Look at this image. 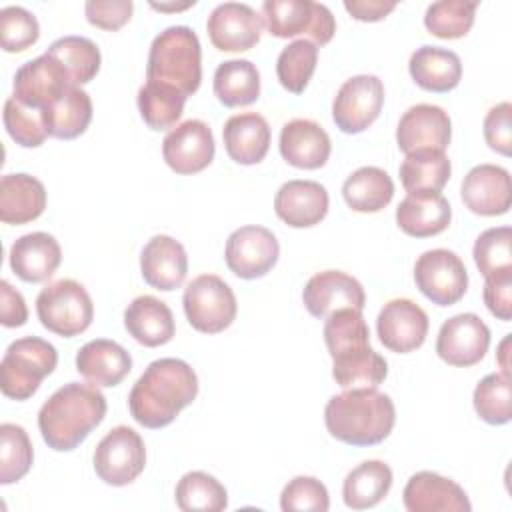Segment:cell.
<instances>
[{"label": "cell", "mask_w": 512, "mask_h": 512, "mask_svg": "<svg viewBox=\"0 0 512 512\" xmlns=\"http://www.w3.org/2000/svg\"><path fill=\"white\" fill-rule=\"evenodd\" d=\"M474 410L478 416L492 424L502 426L512 418V384L502 372H492L484 376L474 388Z\"/></svg>", "instance_id": "b9f144b4"}, {"label": "cell", "mask_w": 512, "mask_h": 512, "mask_svg": "<svg viewBox=\"0 0 512 512\" xmlns=\"http://www.w3.org/2000/svg\"><path fill=\"white\" fill-rule=\"evenodd\" d=\"M206 30L220 52H244L258 44L262 16L244 2H224L210 12Z\"/></svg>", "instance_id": "e0dca14e"}, {"label": "cell", "mask_w": 512, "mask_h": 512, "mask_svg": "<svg viewBox=\"0 0 512 512\" xmlns=\"http://www.w3.org/2000/svg\"><path fill=\"white\" fill-rule=\"evenodd\" d=\"M510 336H512V334H506V336H504V340H502V342H500V346H498V364H500V368H502V374H504V376H508V378H510V362H508Z\"/></svg>", "instance_id": "11a10c76"}, {"label": "cell", "mask_w": 512, "mask_h": 512, "mask_svg": "<svg viewBox=\"0 0 512 512\" xmlns=\"http://www.w3.org/2000/svg\"><path fill=\"white\" fill-rule=\"evenodd\" d=\"M150 6L156 8V10H162V12H172V10H184V8L194 6V0L192 2H184V4H156V2H152Z\"/></svg>", "instance_id": "9f6ffc18"}, {"label": "cell", "mask_w": 512, "mask_h": 512, "mask_svg": "<svg viewBox=\"0 0 512 512\" xmlns=\"http://www.w3.org/2000/svg\"><path fill=\"white\" fill-rule=\"evenodd\" d=\"M476 8H478V2H466V0L432 2L424 14V26L430 34L444 40L462 38L470 32L474 24Z\"/></svg>", "instance_id": "7bdbcfd3"}, {"label": "cell", "mask_w": 512, "mask_h": 512, "mask_svg": "<svg viewBox=\"0 0 512 512\" xmlns=\"http://www.w3.org/2000/svg\"><path fill=\"white\" fill-rule=\"evenodd\" d=\"M48 136L72 140L86 132L92 120V100L80 86H70L54 104L42 110Z\"/></svg>", "instance_id": "d6a6232c"}, {"label": "cell", "mask_w": 512, "mask_h": 512, "mask_svg": "<svg viewBox=\"0 0 512 512\" xmlns=\"http://www.w3.org/2000/svg\"><path fill=\"white\" fill-rule=\"evenodd\" d=\"M146 80L168 84L186 98L202 80V48L196 32L188 26H170L150 44Z\"/></svg>", "instance_id": "5b68a950"}, {"label": "cell", "mask_w": 512, "mask_h": 512, "mask_svg": "<svg viewBox=\"0 0 512 512\" xmlns=\"http://www.w3.org/2000/svg\"><path fill=\"white\" fill-rule=\"evenodd\" d=\"M124 326L128 334L142 346L156 348L172 340L176 322L166 302L144 294L134 298L124 310Z\"/></svg>", "instance_id": "f546056e"}, {"label": "cell", "mask_w": 512, "mask_h": 512, "mask_svg": "<svg viewBox=\"0 0 512 512\" xmlns=\"http://www.w3.org/2000/svg\"><path fill=\"white\" fill-rule=\"evenodd\" d=\"M510 116H512V104L500 102L492 106L484 118V140L494 152L502 156H510L512 152Z\"/></svg>", "instance_id": "f907efd6"}, {"label": "cell", "mask_w": 512, "mask_h": 512, "mask_svg": "<svg viewBox=\"0 0 512 512\" xmlns=\"http://www.w3.org/2000/svg\"><path fill=\"white\" fill-rule=\"evenodd\" d=\"M62 262L58 240L48 232H30L14 240L10 268L24 282L48 280Z\"/></svg>", "instance_id": "83f0119b"}, {"label": "cell", "mask_w": 512, "mask_h": 512, "mask_svg": "<svg viewBox=\"0 0 512 512\" xmlns=\"http://www.w3.org/2000/svg\"><path fill=\"white\" fill-rule=\"evenodd\" d=\"M106 408V398L98 386L68 382L42 404L38 412L40 434L48 448L70 452L104 420Z\"/></svg>", "instance_id": "3957f363"}, {"label": "cell", "mask_w": 512, "mask_h": 512, "mask_svg": "<svg viewBox=\"0 0 512 512\" xmlns=\"http://www.w3.org/2000/svg\"><path fill=\"white\" fill-rule=\"evenodd\" d=\"M46 208L44 184L24 172L4 174L0 180V220L4 224H28Z\"/></svg>", "instance_id": "4dcf8cb0"}, {"label": "cell", "mask_w": 512, "mask_h": 512, "mask_svg": "<svg viewBox=\"0 0 512 512\" xmlns=\"http://www.w3.org/2000/svg\"><path fill=\"white\" fill-rule=\"evenodd\" d=\"M280 154L282 158L302 170L322 168L330 158V136L314 120L294 118L280 130Z\"/></svg>", "instance_id": "d4e9b609"}, {"label": "cell", "mask_w": 512, "mask_h": 512, "mask_svg": "<svg viewBox=\"0 0 512 512\" xmlns=\"http://www.w3.org/2000/svg\"><path fill=\"white\" fill-rule=\"evenodd\" d=\"M186 96L162 82L146 80L138 90V110L152 130L172 128L184 110Z\"/></svg>", "instance_id": "f35d334b"}, {"label": "cell", "mask_w": 512, "mask_h": 512, "mask_svg": "<svg viewBox=\"0 0 512 512\" xmlns=\"http://www.w3.org/2000/svg\"><path fill=\"white\" fill-rule=\"evenodd\" d=\"M324 422L328 432L344 444L374 446L392 432L396 408L392 398L376 388H352L328 400Z\"/></svg>", "instance_id": "277c9868"}, {"label": "cell", "mask_w": 512, "mask_h": 512, "mask_svg": "<svg viewBox=\"0 0 512 512\" xmlns=\"http://www.w3.org/2000/svg\"><path fill=\"white\" fill-rule=\"evenodd\" d=\"M36 314L46 330L72 338L92 324L94 304L80 282L62 278L40 290L36 298Z\"/></svg>", "instance_id": "52a82bcc"}, {"label": "cell", "mask_w": 512, "mask_h": 512, "mask_svg": "<svg viewBox=\"0 0 512 512\" xmlns=\"http://www.w3.org/2000/svg\"><path fill=\"white\" fill-rule=\"evenodd\" d=\"M40 26L36 16L22 6H4L0 10V44L6 52H22L36 44Z\"/></svg>", "instance_id": "bcb514c9"}, {"label": "cell", "mask_w": 512, "mask_h": 512, "mask_svg": "<svg viewBox=\"0 0 512 512\" xmlns=\"http://www.w3.org/2000/svg\"><path fill=\"white\" fill-rule=\"evenodd\" d=\"M384 104V84L374 74L348 78L332 102L334 124L346 134L364 132L378 116Z\"/></svg>", "instance_id": "7c38bea8"}, {"label": "cell", "mask_w": 512, "mask_h": 512, "mask_svg": "<svg viewBox=\"0 0 512 512\" xmlns=\"http://www.w3.org/2000/svg\"><path fill=\"white\" fill-rule=\"evenodd\" d=\"M316 62L318 46L304 38L294 40L278 54L276 76L288 92L302 94L316 70Z\"/></svg>", "instance_id": "60d3db41"}, {"label": "cell", "mask_w": 512, "mask_h": 512, "mask_svg": "<svg viewBox=\"0 0 512 512\" xmlns=\"http://www.w3.org/2000/svg\"><path fill=\"white\" fill-rule=\"evenodd\" d=\"M302 302L314 318L322 320L342 308L362 312L366 304V294L362 284L354 276L342 270H324L314 274L306 282L302 290Z\"/></svg>", "instance_id": "ac0fdd59"}, {"label": "cell", "mask_w": 512, "mask_h": 512, "mask_svg": "<svg viewBox=\"0 0 512 512\" xmlns=\"http://www.w3.org/2000/svg\"><path fill=\"white\" fill-rule=\"evenodd\" d=\"M342 196L356 212H378L390 204L394 182L386 170L378 166H362L344 180Z\"/></svg>", "instance_id": "e575fe53"}, {"label": "cell", "mask_w": 512, "mask_h": 512, "mask_svg": "<svg viewBox=\"0 0 512 512\" xmlns=\"http://www.w3.org/2000/svg\"><path fill=\"white\" fill-rule=\"evenodd\" d=\"M412 80L428 92H450L462 78V62L454 50L420 46L408 60Z\"/></svg>", "instance_id": "1f68e13d"}, {"label": "cell", "mask_w": 512, "mask_h": 512, "mask_svg": "<svg viewBox=\"0 0 512 512\" xmlns=\"http://www.w3.org/2000/svg\"><path fill=\"white\" fill-rule=\"evenodd\" d=\"M96 476L110 486L134 482L146 466V448L142 436L130 426L112 428L98 444L92 456Z\"/></svg>", "instance_id": "30bf717a"}, {"label": "cell", "mask_w": 512, "mask_h": 512, "mask_svg": "<svg viewBox=\"0 0 512 512\" xmlns=\"http://www.w3.org/2000/svg\"><path fill=\"white\" fill-rule=\"evenodd\" d=\"M450 172V160L442 150H414L406 154L400 166V182L408 192H440L446 186Z\"/></svg>", "instance_id": "8d00e7d4"}, {"label": "cell", "mask_w": 512, "mask_h": 512, "mask_svg": "<svg viewBox=\"0 0 512 512\" xmlns=\"http://www.w3.org/2000/svg\"><path fill=\"white\" fill-rule=\"evenodd\" d=\"M280 256L276 236L264 226H242L226 240V266L232 274L244 280H254L268 274Z\"/></svg>", "instance_id": "4fadbf2b"}, {"label": "cell", "mask_w": 512, "mask_h": 512, "mask_svg": "<svg viewBox=\"0 0 512 512\" xmlns=\"http://www.w3.org/2000/svg\"><path fill=\"white\" fill-rule=\"evenodd\" d=\"M262 20L276 38L308 36L312 44L324 46L336 32V20L326 4L312 0H266Z\"/></svg>", "instance_id": "ba28073f"}, {"label": "cell", "mask_w": 512, "mask_h": 512, "mask_svg": "<svg viewBox=\"0 0 512 512\" xmlns=\"http://www.w3.org/2000/svg\"><path fill=\"white\" fill-rule=\"evenodd\" d=\"M76 370L94 386H118L132 370V356L108 338L86 342L76 354Z\"/></svg>", "instance_id": "4316f807"}, {"label": "cell", "mask_w": 512, "mask_h": 512, "mask_svg": "<svg viewBox=\"0 0 512 512\" xmlns=\"http://www.w3.org/2000/svg\"><path fill=\"white\" fill-rule=\"evenodd\" d=\"M70 86H74L62 64L46 52L26 64L14 74V98L32 110H46Z\"/></svg>", "instance_id": "9a60e30c"}, {"label": "cell", "mask_w": 512, "mask_h": 512, "mask_svg": "<svg viewBox=\"0 0 512 512\" xmlns=\"http://www.w3.org/2000/svg\"><path fill=\"white\" fill-rule=\"evenodd\" d=\"M402 502L408 512H470V500L460 484L430 470L410 476Z\"/></svg>", "instance_id": "7402d4cb"}, {"label": "cell", "mask_w": 512, "mask_h": 512, "mask_svg": "<svg viewBox=\"0 0 512 512\" xmlns=\"http://www.w3.org/2000/svg\"><path fill=\"white\" fill-rule=\"evenodd\" d=\"M214 94L228 106H248L260 96V72L250 60H226L214 72Z\"/></svg>", "instance_id": "d590c367"}, {"label": "cell", "mask_w": 512, "mask_h": 512, "mask_svg": "<svg viewBox=\"0 0 512 512\" xmlns=\"http://www.w3.org/2000/svg\"><path fill=\"white\" fill-rule=\"evenodd\" d=\"M452 208L440 192H408L396 208L398 228L414 238H428L444 232L450 224Z\"/></svg>", "instance_id": "484cf974"}, {"label": "cell", "mask_w": 512, "mask_h": 512, "mask_svg": "<svg viewBox=\"0 0 512 512\" xmlns=\"http://www.w3.org/2000/svg\"><path fill=\"white\" fill-rule=\"evenodd\" d=\"M140 270L146 284L170 292L182 286L188 274V256L184 246L166 234L152 236L140 254Z\"/></svg>", "instance_id": "603a6c76"}, {"label": "cell", "mask_w": 512, "mask_h": 512, "mask_svg": "<svg viewBox=\"0 0 512 512\" xmlns=\"http://www.w3.org/2000/svg\"><path fill=\"white\" fill-rule=\"evenodd\" d=\"M346 12L360 20V22H378L386 18L394 8L396 2H384V0H346L344 2Z\"/></svg>", "instance_id": "db71d44e"}, {"label": "cell", "mask_w": 512, "mask_h": 512, "mask_svg": "<svg viewBox=\"0 0 512 512\" xmlns=\"http://www.w3.org/2000/svg\"><path fill=\"white\" fill-rule=\"evenodd\" d=\"M328 192L314 180H288L274 196L276 216L292 228L316 226L328 214Z\"/></svg>", "instance_id": "cb8c5ba5"}, {"label": "cell", "mask_w": 512, "mask_h": 512, "mask_svg": "<svg viewBox=\"0 0 512 512\" xmlns=\"http://www.w3.org/2000/svg\"><path fill=\"white\" fill-rule=\"evenodd\" d=\"M464 206L480 216H500L510 210V172L496 164H478L462 180Z\"/></svg>", "instance_id": "44dd1931"}, {"label": "cell", "mask_w": 512, "mask_h": 512, "mask_svg": "<svg viewBox=\"0 0 512 512\" xmlns=\"http://www.w3.org/2000/svg\"><path fill=\"white\" fill-rule=\"evenodd\" d=\"M182 304L190 326L204 334L226 330L238 312L232 288L216 274H200L188 282Z\"/></svg>", "instance_id": "9c48e42d"}, {"label": "cell", "mask_w": 512, "mask_h": 512, "mask_svg": "<svg viewBox=\"0 0 512 512\" xmlns=\"http://www.w3.org/2000/svg\"><path fill=\"white\" fill-rule=\"evenodd\" d=\"M392 488V470L382 460H366L352 468L342 484L344 504L352 510H366L386 498Z\"/></svg>", "instance_id": "836d02e7"}, {"label": "cell", "mask_w": 512, "mask_h": 512, "mask_svg": "<svg viewBox=\"0 0 512 512\" xmlns=\"http://www.w3.org/2000/svg\"><path fill=\"white\" fill-rule=\"evenodd\" d=\"M226 154L244 166L264 160L270 148V126L262 114L242 112L226 120L222 128Z\"/></svg>", "instance_id": "f1b7e54d"}, {"label": "cell", "mask_w": 512, "mask_h": 512, "mask_svg": "<svg viewBox=\"0 0 512 512\" xmlns=\"http://www.w3.org/2000/svg\"><path fill=\"white\" fill-rule=\"evenodd\" d=\"M428 326V314L408 298L388 300L376 318L380 342L396 354H408L420 348L426 340Z\"/></svg>", "instance_id": "2e32d148"}, {"label": "cell", "mask_w": 512, "mask_h": 512, "mask_svg": "<svg viewBox=\"0 0 512 512\" xmlns=\"http://www.w3.org/2000/svg\"><path fill=\"white\" fill-rule=\"evenodd\" d=\"M34 460L32 442L20 424H0V482L12 484L22 480Z\"/></svg>", "instance_id": "ee69618b"}, {"label": "cell", "mask_w": 512, "mask_h": 512, "mask_svg": "<svg viewBox=\"0 0 512 512\" xmlns=\"http://www.w3.org/2000/svg\"><path fill=\"white\" fill-rule=\"evenodd\" d=\"M472 256L484 278L512 274V230L508 226L484 230L474 242Z\"/></svg>", "instance_id": "f6af8a7d"}, {"label": "cell", "mask_w": 512, "mask_h": 512, "mask_svg": "<svg viewBox=\"0 0 512 512\" xmlns=\"http://www.w3.org/2000/svg\"><path fill=\"white\" fill-rule=\"evenodd\" d=\"M452 138V122L444 108L436 104L410 106L396 128V142L404 154L414 150H446Z\"/></svg>", "instance_id": "ffe728a7"}, {"label": "cell", "mask_w": 512, "mask_h": 512, "mask_svg": "<svg viewBox=\"0 0 512 512\" xmlns=\"http://www.w3.org/2000/svg\"><path fill=\"white\" fill-rule=\"evenodd\" d=\"M4 126L10 138L24 148H36L44 144L48 136L44 128L42 112L26 108L14 96H10L4 104Z\"/></svg>", "instance_id": "7dc6e473"}, {"label": "cell", "mask_w": 512, "mask_h": 512, "mask_svg": "<svg viewBox=\"0 0 512 512\" xmlns=\"http://www.w3.org/2000/svg\"><path fill=\"white\" fill-rule=\"evenodd\" d=\"M132 0H88L84 4L86 20L102 30H118L132 16Z\"/></svg>", "instance_id": "681fc988"}, {"label": "cell", "mask_w": 512, "mask_h": 512, "mask_svg": "<svg viewBox=\"0 0 512 512\" xmlns=\"http://www.w3.org/2000/svg\"><path fill=\"white\" fill-rule=\"evenodd\" d=\"M214 136L206 122L186 120L162 142V158L176 174H196L214 160Z\"/></svg>", "instance_id": "d6986e66"}, {"label": "cell", "mask_w": 512, "mask_h": 512, "mask_svg": "<svg viewBox=\"0 0 512 512\" xmlns=\"http://www.w3.org/2000/svg\"><path fill=\"white\" fill-rule=\"evenodd\" d=\"M324 342L332 356V378L340 388H376L384 382L388 362L370 348V330L360 310L330 314L324 322Z\"/></svg>", "instance_id": "7a4b0ae2"}, {"label": "cell", "mask_w": 512, "mask_h": 512, "mask_svg": "<svg viewBox=\"0 0 512 512\" xmlns=\"http://www.w3.org/2000/svg\"><path fill=\"white\" fill-rule=\"evenodd\" d=\"M482 296H484V304L492 316H496L502 322H510V318H512V274L486 278Z\"/></svg>", "instance_id": "816d5d0a"}, {"label": "cell", "mask_w": 512, "mask_h": 512, "mask_svg": "<svg viewBox=\"0 0 512 512\" xmlns=\"http://www.w3.org/2000/svg\"><path fill=\"white\" fill-rule=\"evenodd\" d=\"M58 364L56 348L38 336H24L6 348L0 362V388L6 398L28 400Z\"/></svg>", "instance_id": "8992f818"}, {"label": "cell", "mask_w": 512, "mask_h": 512, "mask_svg": "<svg viewBox=\"0 0 512 512\" xmlns=\"http://www.w3.org/2000/svg\"><path fill=\"white\" fill-rule=\"evenodd\" d=\"M280 508L284 512H292V510L326 512L330 508V496L326 486L318 478L296 476L284 486L280 494Z\"/></svg>", "instance_id": "c3c4849f"}, {"label": "cell", "mask_w": 512, "mask_h": 512, "mask_svg": "<svg viewBox=\"0 0 512 512\" xmlns=\"http://www.w3.org/2000/svg\"><path fill=\"white\" fill-rule=\"evenodd\" d=\"M490 346V330L472 312L448 318L436 338V354L450 366L468 368L478 364Z\"/></svg>", "instance_id": "5bb4252c"}, {"label": "cell", "mask_w": 512, "mask_h": 512, "mask_svg": "<svg viewBox=\"0 0 512 512\" xmlns=\"http://www.w3.org/2000/svg\"><path fill=\"white\" fill-rule=\"evenodd\" d=\"M46 54L62 64L74 86L88 84L100 70V50L86 36H62L48 46Z\"/></svg>", "instance_id": "74e56055"}, {"label": "cell", "mask_w": 512, "mask_h": 512, "mask_svg": "<svg viewBox=\"0 0 512 512\" xmlns=\"http://www.w3.org/2000/svg\"><path fill=\"white\" fill-rule=\"evenodd\" d=\"M418 290L438 306L456 304L468 288V272L462 258L446 248L426 250L414 264Z\"/></svg>", "instance_id": "8fae6325"}, {"label": "cell", "mask_w": 512, "mask_h": 512, "mask_svg": "<svg viewBox=\"0 0 512 512\" xmlns=\"http://www.w3.org/2000/svg\"><path fill=\"white\" fill-rule=\"evenodd\" d=\"M176 504L184 512H220L228 506L226 488L208 472L192 470L176 484Z\"/></svg>", "instance_id": "ab89813d"}, {"label": "cell", "mask_w": 512, "mask_h": 512, "mask_svg": "<svg viewBox=\"0 0 512 512\" xmlns=\"http://www.w3.org/2000/svg\"><path fill=\"white\" fill-rule=\"evenodd\" d=\"M28 320V308L24 296L10 286L8 280L0 282V322L6 328L24 326Z\"/></svg>", "instance_id": "f5cc1de1"}, {"label": "cell", "mask_w": 512, "mask_h": 512, "mask_svg": "<svg viewBox=\"0 0 512 512\" xmlns=\"http://www.w3.org/2000/svg\"><path fill=\"white\" fill-rule=\"evenodd\" d=\"M198 394V376L180 358H160L146 366L128 394L132 418L144 428H164Z\"/></svg>", "instance_id": "6da1fadb"}]
</instances>
